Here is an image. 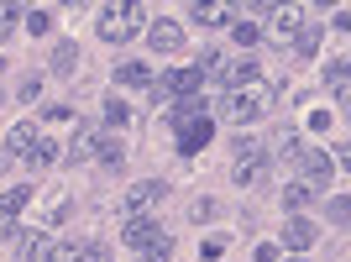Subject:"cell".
<instances>
[{
	"mask_svg": "<svg viewBox=\"0 0 351 262\" xmlns=\"http://www.w3.org/2000/svg\"><path fill=\"white\" fill-rule=\"evenodd\" d=\"M257 37H263V32H257V21H236V43H241V47H252Z\"/></svg>",
	"mask_w": 351,
	"mask_h": 262,
	"instance_id": "obj_28",
	"label": "cell"
},
{
	"mask_svg": "<svg viewBox=\"0 0 351 262\" xmlns=\"http://www.w3.org/2000/svg\"><path fill=\"white\" fill-rule=\"evenodd\" d=\"M173 126H178V152H184V158L205 152L210 136H215V121L210 116H184V121H173Z\"/></svg>",
	"mask_w": 351,
	"mask_h": 262,
	"instance_id": "obj_3",
	"label": "cell"
},
{
	"mask_svg": "<svg viewBox=\"0 0 351 262\" xmlns=\"http://www.w3.org/2000/svg\"><path fill=\"white\" fill-rule=\"evenodd\" d=\"M32 194H37V189H5V194H0V215H21V210H27V204H32Z\"/></svg>",
	"mask_w": 351,
	"mask_h": 262,
	"instance_id": "obj_17",
	"label": "cell"
},
{
	"mask_svg": "<svg viewBox=\"0 0 351 262\" xmlns=\"http://www.w3.org/2000/svg\"><path fill=\"white\" fill-rule=\"evenodd\" d=\"M309 241H315V226H309L304 215H293L289 226H283V247H293V252H304Z\"/></svg>",
	"mask_w": 351,
	"mask_h": 262,
	"instance_id": "obj_13",
	"label": "cell"
},
{
	"mask_svg": "<svg viewBox=\"0 0 351 262\" xmlns=\"http://www.w3.org/2000/svg\"><path fill=\"white\" fill-rule=\"evenodd\" d=\"M0 69H5V58H0Z\"/></svg>",
	"mask_w": 351,
	"mask_h": 262,
	"instance_id": "obj_32",
	"label": "cell"
},
{
	"mask_svg": "<svg viewBox=\"0 0 351 262\" xmlns=\"http://www.w3.org/2000/svg\"><path fill=\"white\" fill-rule=\"evenodd\" d=\"M121 158H126L121 136H100V142H95V163H105V168H121Z\"/></svg>",
	"mask_w": 351,
	"mask_h": 262,
	"instance_id": "obj_16",
	"label": "cell"
},
{
	"mask_svg": "<svg viewBox=\"0 0 351 262\" xmlns=\"http://www.w3.org/2000/svg\"><path fill=\"white\" fill-rule=\"evenodd\" d=\"M105 116H110V126H126V121H132V110H126L121 100H110V110H105Z\"/></svg>",
	"mask_w": 351,
	"mask_h": 262,
	"instance_id": "obj_29",
	"label": "cell"
},
{
	"mask_svg": "<svg viewBox=\"0 0 351 262\" xmlns=\"http://www.w3.org/2000/svg\"><path fill=\"white\" fill-rule=\"evenodd\" d=\"M220 84H231V89H241V84H252V79H263V73H257V63L252 58H236V63H220Z\"/></svg>",
	"mask_w": 351,
	"mask_h": 262,
	"instance_id": "obj_11",
	"label": "cell"
},
{
	"mask_svg": "<svg viewBox=\"0 0 351 262\" xmlns=\"http://www.w3.org/2000/svg\"><path fill=\"white\" fill-rule=\"evenodd\" d=\"M116 84L121 89H152V69L147 63H116Z\"/></svg>",
	"mask_w": 351,
	"mask_h": 262,
	"instance_id": "obj_12",
	"label": "cell"
},
{
	"mask_svg": "<svg viewBox=\"0 0 351 262\" xmlns=\"http://www.w3.org/2000/svg\"><path fill=\"white\" fill-rule=\"evenodd\" d=\"M27 32H32V37L53 32V16H47V11H27Z\"/></svg>",
	"mask_w": 351,
	"mask_h": 262,
	"instance_id": "obj_26",
	"label": "cell"
},
{
	"mask_svg": "<svg viewBox=\"0 0 351 262\" xmlns=\"http://www.w3.org/2000/svg\"><path fill=\"white\" fill-rule=\"evenodd\" d=\"M273 105V89L263 84V79H252V84L231 89V100H226V121H236V126H247V121H257Z\"/></svg>",
	"mask_w": 351,
	"mask_h": 262,
	"instance_id": "obj_1",
	"label": "cell"
},
{
	"mask_svg": "<svg viewBox=\"0 0 351 262\" xmlns=\"http://www.w3.org/2000/svg\"><path fill=\"white\" fill-rule=\"evenodd\" d=\"M168 257H173V241H168V236H158V241L142 252V262H168Z\"/></svg>",
	"mask_w": 351,
	"mask_h": 262,
	"instance_id": "obj_24",
	"label": "cell"
},
{
	"mask_svg": "<svg viewBox=\"0 0 351 262\" xmlns=\"http://www.w3.org/2000/svg\"><path fill=\"white\" fill-rule=\"evenodd\" d=\"M47 262H84V247L79 241H58V247H47Z\"/></svg>",
	"mask_w": 351,
	"mask_h": 262,
	"instance_id": "obj_21",
	"label": "cell"
},
{
	"mask_svg": "<svg viewBox=\"0 0 351 262\" xmlns=\"http://www.w3.org/2000/svg\"><path fill=\"white\" fill-rule=\"evenodd\" d=\"M79 69V43H58L53 47V73H73Z\"/></svg>",
	"mask_w": 351,
	"mask_h": 262,
	"instance_id": "obj_20",
	"label": "cell"
},
{
	"mask_svg": "<svg viewBox=\"0 0 351 262\" xmlns=\"http://www.w3.org/2000/svg\"><path fill=\"white\" fill-rule=\"evenodd\" d=\"M69 210H73V200H69V189H53L43 200V231H58L63 220H69Z\"/></svg>",
	"mask_w": 351,
	"mask_h": 262,
	"instance_id": "obj_9",
	"label": "cell"
},
{
	"mask_svg": "<svg viewBox=\"0 0 351 262\" xmlns=\"http://www.w3.org/2000/svg\"><path fill=\"white\" fill-rule=\"evenodd\" d=\"M309 204V189L304 184H289V189H283V210H304Z\"/></svg>",
	"mask_w": 351,
	"mask_h": 262,
	"instance_id": "obj_25",
	"label": "cell"
},
{
	"mask_svg": "<svg viewBox=\"0 0 351 262\" xmlns=\"http://www.w3.org/2000/svg\"><path fill=\"white\" fill-rule=\"evenodd\" d=\"M226 5H194V21H205V27H220V21H226Z\"/></svg>",
	"mask_w": 351,
	"mask_h": 262,
	"instance_id": "obj_23",
	"label": "cell"
},
{
	"mask_svg": "<svg viewBox=\"0 0 351 262\" xmlns=\"http://www.w3.org/2000/svg\"><path fill=\"white\" fill-rule=\"evenodd\" d=\"M37 142H43V131H37V121H16V126L5 131V147H11L16 158H27V152H32Z\"/></svg>",
	"mask_w": 351,
	"mask_h": 262,
	"instance_id": "obj_10",
	"label": "cell"
},
{
	"mask_svg": "<svg viewBox=\"0 0 351 262\" xmlns=\"http://www.w3.org/2000/svg\"><path fill=\"white\" fill-rule=\"evenodd\" d=\"M325 79H330V89H336V100L346 105V95H351V84H346V58H330V63H325Z\"/></svg>",
	"mask_w": 351,
	"mask_h": 262,
	"instance_id": "obj_19",
	"label": "cell"
},
{
	"mask_svg": "<svg viewBox=\"0 0 351 262\" xmlns=\"http://www.w3.org/2000/svg\"><path fill=\"white\" fill-rule=\"evenodd\" d=\"M142 21V5H105L100 11V37L105 43H126Z\"/></svg>",
	"mask_w": 351,
	"mask_h": 262,
	"instance_id": "obj_2",
	"label": "cell"
},
{
	"mask_svg": "<svg viewBox=\"0 0 351 262\" xmlns=\"http://www.w3.org/2000/svg\"><path fill=\"white\" fill-rule=\"evenodd\" d=\"M147 43L158 47V53H178V47H184V27H178V21H152V27H147Z\"/></svg>",
	"mask_w": 351,
	"mask_h": 262,
	"instance_id": "obj_8",
	"label": "cell"
},
{
	"mask_svg": "<svg viewBox=\"0 0 351 262\" xmlns=\"http://www.w3.org/2000/svg\"><path fill=\"white\" fill-rule=\"evenodd\" d=\"M11 27H16V5H0V37H5Z\"/></svg>",
	"mask_w": 351,
	"mask_h": 262,
	"instance_id": "obj_30",
	"label": "cell"
},
{
	"mask_svg": "<svg viewBox=\"0 0 351 262\" xmlns=\"http://www.w3.org/2000/svg\"><path fill=\"white\" fill-rule=\"evenodd\" d=\"M231 174H236V184H241V189H257V184L267 178V152H263V142L252 147V152H241Z\"/></svg>",
	"mask_w": 351,
	"mask_h": 262,
	"instance_id": "obj_5",
	"label": "cell"
},
{
	"mask_svg": "<svg viewBox=\"0 0 351 262\" xmlns=\"http://www.w3.org/2000/svg\"><path fill=\"white\" fill-rule=\"evenodd\" d=\"M158 236H162V226H158L152 215H126V226H121V241H126V247H136V252H147Z\"/></svg>",
	"mask_w": 351,
	"mask_h": 262,
	"instance_id": "obj_6",
	"label": "cell"
},
{
	"mask_svg": "<svg viewBox=\"0 0 351 262\" xmlns=\"http://www.w3.org/2000/svg\"><path fill=\"white\" fill-rule=\"evenodd\" d=\"M293 163H299V174H304V189H330V158H325L320 147H299Z\"/></svg>",
	"mask_w": 351,
	"mask_h": 262,
	"instance_id": "obj_4",
	"label": "cell"
},
{
	"mask_svg": "<svg viewBox=\"0 0 351 262\" xmlns=\"http://www.w3.org/2000/svg\"><path fill=\"white\" fill-rule=\"evenodd\" d=\"M11 236H16V220H11V215H0V241H11Z\"/></svg>",
	"mask_w": 351,
	"mask_h": 262,
	"instance_id": "obj_31",
	"label": "cell"
},
{
	"mask_svg": "<svg viewBox=\"0 0 351 262\" xmlns=\"http://www.w3.org/2000/svg\"><path fill=\"white\" fill-rule=\"evenodd\" d=\"M158 200H162V184H158V178H142V184H132V189H126L121 210H126V215H147Z\"/></svg>",
	"mask_w": 351,
	"mask_h": 262,
	"instance_id": "obj_7",
	"label": "cell"
},
{
	"mask_svg": "<svg viewBox=\"0 0 351 262\" xmlns=\"http://www.w3.org/2000/svg\"><path fill=\"white\" fill-rule=\"evenodd\" d=\"M289 262H299V257H289Z\"/></svg>",
	"mask_w": 351,
	"mask_h": 262,
	"instance_id": "obj_33",
	"label": "cell"
},
{
	"mask_svg": "<svg viewBox=\"0 0 351 262\" xmlns=\"http://www.w3.org/2000/svg\"><path fill=\"white\" fill-rule=\"evenodd\" d=\"M273 16H278V21H273V37H278V43H289V37H293V32H299V27H304V16H299V11H293V5H289V11H273Z\"/></svg>",
	"mask_w": 351,
	"mask_h": 262,
	"instance_id": "obj_18",
	"label": "cell"
},
{
	"mask_svg": "<svg viewBox=\"0 0 351 262\" xmlns=\"http://www.w3.org/2000/svg\"><path fill=\"white\" fill-rule=\"evenodd\" d=\"M293 53H299V58H315V53H320V21H304V27L293 32Z\"/></svg>",
	"mask_w": 351,
	"mask_h": 262,
	"instance_id": "obj_15",
	"label": "cell"
},
{
	"mask_svg": "<svg viewBox=\"0 0 351 262\" xmlns=\"http://www.w3.org/2000/svg\"><path fill=\"white\" fill-rule=\"evenodd\" d=\"M63 158H69V163H95V131H89V126H79Z\"/></svg>",
	"mask_w": 351,
	"mask_h": 262,
	"instance_id": "obj_14",
	"label": "cell"
},
{
	"mask_svg": "<svg viewBox=\"0 0 351 262\" xmlns=\"http://www.w3.org/2000/svg\"><path fill=\"white\" fill-rule=\"evenodd\" d=\"M53 147H58V142H47V136H43V142H37V147H32V152H27V163H32V168H47V163L58 158Z\"/></svg>",
	"mask_w": 351,
	"mask_h": 262,
	"instance_id": "obj_22",
	"label": "cell"
},
{
	"mask_svg": "<svg viewBox=\"0 0 351 262\" xmlns=\"http://www.w3.org/2000/svg\"><path fill=\"white\" fill-rule=\"evenodd\" d=\"M21 257H27V262L47 257V236H43V231H37V236H27V247H21Z\"/></svg>",
	"mask_w": 351,
	"mask_h": 262,
	"instance_id": "obj_27",
	"label": "cell"
}]
</instances>
